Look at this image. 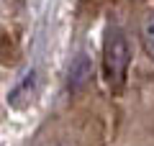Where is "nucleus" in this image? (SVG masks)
Masks as SVG:
<instances>
[{"instance_id": "obj_4", "label": "nucleus", "mask_w": 154, "mask_h": 146, "mask_svg": "<svg viewBox=\"0 0 154 146\" xmlns=\"http://www.w3.org/2000/svg\"><path fill=\"white\" fill-rule=\"evenodd\" d=\"M85 80H88V59L80 56V59L72 64V69H69V87L72 85H75V87L85 85Z\"/></svg>"}, {"instance_id": "obj_3", "label": "nucleus", "mask_w": 154, "mask_h": 146, "mask_svg": "<svg viewBox=\"0 0 154 146\" xmlns=\"http://www.w3.org/2000/svg\"><path fill=\"white\" fill-rule=\"evenodd\" d=\"M141 44L149 59H154V11L146 13V18L141 21Z\"/></svg>"}, {"instance_id": "obj_1", "label": "nucleus", "mask_w": 154, "mask_h": 146, "mask_svg": "<svg viewBox=\"0 0 154 146\" xmlns=\"http://www.w3.org/2000/svg\"><path fill=\"white\" fill-rule=\"evenodd\" d=\"M103 59H105V77H108V85L110 87H121L123 82H126L128 64H131V46H128L126 33H123L118 26L110 28L108 36H105Z\"/></svg>"}, {"instance_id": "obj_2", "label": "nucleus", "mask_w": 154, "mask_h": 146, "mask_svg": "<svg viewBox=\"0 0 154 146\" xmlns=\"http://www.w3.org/2000/svg\"><path fill=\"white\" fill-rule=\"evenodd\" d=\"M36 87H38V72L31 67V69H26L21 75V80L11 87V92H8V103H11L13 108H26L33 97H36Z\"/></svg>"}]
</instances>
